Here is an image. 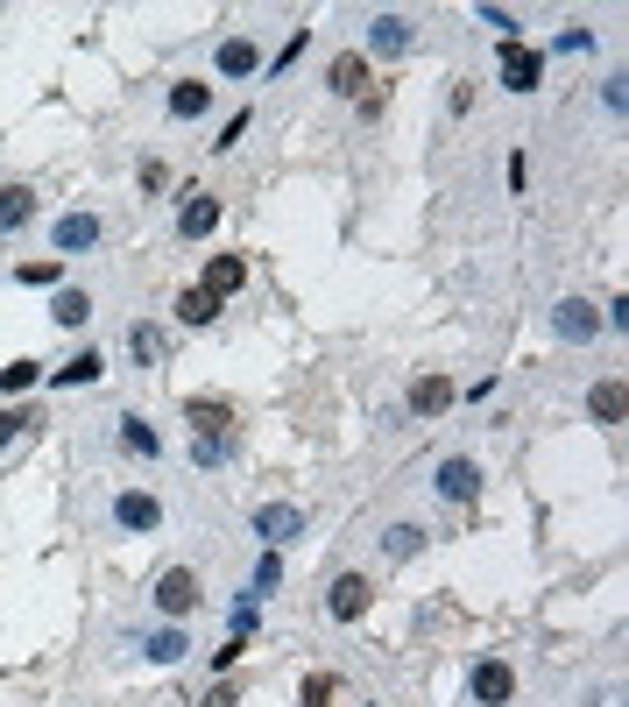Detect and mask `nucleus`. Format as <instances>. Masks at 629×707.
I'll return each mask as SVG.
<instances>
[{"label":"nucleus","instance_id":"12","mask_svg":"<svg viewBox=\"0 0 629 707\" xmlns=\"http://www.w3.org/2000/svg\"><path fill=\"white\" fill-rule=\"evenodd\" d=\"M411 14H368V50H376V57H403V50H411Z\"/></svg>","mask_w":629,"mask_h":707},{"label":"nucleus","instance_id":"8","mask_svg":"<svg viewBox=\"0 0 629 707\" xmlns=\"http://www.w3.org/2000/svg\"><path fill=\"white\" fill-rule=\"evenodd\" d=\"M496 79L509 85V93H537V79H545V57L531 50V43H502V57H496Z\"/></svg>","mask_w":629,"mask_h":707},{"label":"nucleus","instance_id":"9","mask_svg":"<svg viewBox=\"0 0 629 707\" xmlns=\"http://www.w3.org/2000/svg\"><path fill=\"white\" fill-rule=\"evenodd\" d=\"M368 601H376V588H368V574H340L333 588H325V615L333 623H361Z\"/></svg>","mask_w":629,"mask_h":707},{"label":"nucleus","instance_id":"27","mask_svg":"<svg viewBox=\"0 0 629 707\" xmlns=\"http://www.w3.org/2000/svg\"><path fill=\"white\" fill-rule=\"evenodd\" d=\"M417 552H425V523H389L382 531V559H417Z\"/></svg>","mask_w":629,"mask_h":707},{"label":"nucleus","instance_id":"20","mask_svg":"<svg viewBox=\"0 0 629 707\" xmlns=\"http://www.w3.org/2000/svg\"><path fill=\"white\" fill-rule=\"evenodd\" d=\"M403 403H411V417H439L446 403H453V382H446V375H417Z\"/></svg>","mask_w":629,"mask_h":707},{"label":"nucleus","instance_id":"18","mask_svg":"<svg viewBox=\"0 0 629 707\" xmlns=\"http://www.w3.org/2000/svg\"><path fill=\"white\" fill-rule=\"evenodd\" d=\"M28 220H36V185H0V234H22Z\"/></svg>","mask_w":629,"mask_h":707},{"label":"nucleus","instance_id":"28","mask_svg":"<svg viewBox=\"0 0 629 707\" xmlns=\"http://www.w3.org/2000/svg\"><path fill=\"white\" fill-rule=\"evenodd\" d=\"M43 375H50V368H43L36 354L8 361V368H0V397H22V389H36V382H43Z\"/></svg>","mask_w":629,"mask_h":707},{"label":"nucleus","instance_id":"26","mask_svg":"<svg viewBox=\"0 0 629 707\" xmlns=\"http://www.w3.org/2000/svg\"><path fill=\"white\" fill-rule=\"evenodd\" d=\"M50 319L64 326V333H79V326L93 319V291H71V283H64V291L50 297Z\"/></svg>","mask_w":629,"mask_h":707},{"label":"nucleus","instance_id":"33","mask_svg":"<svg viewBox=\"0 0 629 707\" xmlns=\"http://www.w3.org/2000/svg\"><path fill=\"white\" fill-rule=\"evenodd\" d=\"M241 651H248V637H227V644L213 651V672H234V665H241Z\"/></svg>","mask_w":629,"mask_h":707},{"label":"nucleus","instance_id":"34","mask_svg":"<svg viewBox=\"0 0 629 707\" xmlns=\"http://www.w3.org/2000/svg\"><path fill=\"white\" fill-rule=\"evenodd\" d=\"M276 574H283V559H276V552H262V566H254V594L276 588Z\"/></svg>","mask_w":629,"mask_h":707},{"label":"nucleus","instance_id":"6","mask_svg":"<svg viewBox=\"0 0 629 707\" xmlns=\"http://www.w3.org/2000/svg\"><path fill=\"white\" fill-rule=\"evenodd\" d=\"M99 234H107V220L99 213H57V227H50V248H57V262H71V255H93L99 248Z\"/></svg>","mask_w":629,"mask_h":707},{"label":"nucleus","instance_id":"7","mask_svg":"<svg viewBox=\"0 0 629 707\" xmlns=\"http://www.w3.org/2000/svg\"><path fill=\"white\" fill-rule=\"evenodd\" d=\"M467 694H474V707H509L517 700V672H509V658H482V665L467 672Z\"/></svg>","mask_w":629,"mask_h":707},{"label":"nucleus","instance_id":"21","mask_svg":"<svg viewBox=\"0 0 629 707\" xmlns=\"http://www.w3.org/2000/svg\"><path fill=\"white\" fill-rule=\"evenodd\" d=\"M622 403H629L622 375H602V382L588 389V411H594V425H622Z\"/></svg>","mask_w":629,"mask_h":707},{"label":"nucleus","instance_id":"10","mask_svg":"<svg viewBox=\"0 0 629 707\" xmlns=\"http://www.w3.org/2000/svg\"><path fill=\"white\" fill-rule=\"evenodd\" d=\"M213 71H219V79H254V71H262V43H254V36H227L213 50Z\"/></svg>","mask_w":629,"mask_h":707},{"label":"nucleus","instance_id":"3","mask_svg":"<svg viewBox=\"0 0 629 707\" xmlns=\"http://www.w3.org/2000/svg\"><path fill=\"white\" fill-rule=\"evenodd\" d=\"M248 531L262 538V552H283V545H297V538H311V517L297 503H262L248 517Z\"/></svg>","mask_w":629,"mask_h":707},{"label":"nucleus","instance_id":"29","mask_svg":"<svg viewBox=\"0 0 629 707\" xmlns=\"http://www.w3.org/2000/svg\"><path fill=\"white\" fill-rule=\"evenodd\" d=\"M234 460V432H205V439H191V468H227Z\"/></svg>","mask_w":629,"mask_h":707},{"label":"nucleus","instance_id":"30","mask_svg":"<svg viewBox=\"0 0 629 707\" xmlns=\"http://www.w3.org/2000/svg\"><path fill=\"white\" fill-rule=\"evenodd\" d=\"M43 417L36 411H22V403H0V446H14V439H28Z\"/></svg>","mask_w":629,"mask_h":707},{"label":"nucleus","instance_id":"17","mask_svg":"<svg viewBox=\"0 0 629 707\" xmlns=\"http://www.w3.org/2000/svg\"><path fill=\"white\" fill-rule=\"evenodd\" d=\"M99 375H107V361H99L93 347H79V354L64 361V368H50V375H43V382H50V389H93Z\"/></svg>","mask_w":629,"mask_h":707},{"label":"nucleus","instance_id":"32","mask_svg":"<svg viewBox=\"0 0 629 707\" xmlns=\"http://www.w3.org/2000/svg\"><path fill=\"white\" fill-rule=\"evenodd\" d=\"M254 623H262V609H254V601H234V609H227V637H248Z\"/></svg>","mask_w":629,"mask_h":707},{"label":"nucleus","instance_id":"2","mask_svg":"<svg viewBox=\"0 0 629 707\" xmlns=\"http://www.w3.org/2000/svg\"><path fill=\"white\" fill-rule=\"evenodd\" d=\"M107 523H114L121 538H156V531H163V503H156L149 488H114Z\"/></svg>","mask_w":629,"mask_h":707},{"label":"nucleus","instance_id":"15","mask_svg":"<svg viewBox=\"0 0 629 707\" xmlns=\"http://www.w3.org/2000/svg\"><path fill=\"white\" fill-rule=\"evenodd\" d=\"M163 107H170V120H205L213 114V85L205 79H177L170 93H163Z\"/></svg>","mask_w":629,"mask_h":707},{"label":"nucleus","instance_id":"16","mask_svg":"<svg viewBox=\"0 0 629 707\" xmlns=\"http://www.w3.org/2000/svg\"><path fill=\"white\" fill-rule=\"evenodd\" d=\"M128 354H134V368H163V354H170V333H163L156 319H134V326H128Z\"/></svg>","mask_w":629,"mask_h":707},{"label":"nucleus","instance_id":"37","mask_svg":"<svg viewBox=\"0 0 629 707\" xmlns=\"http://www.w3.org/2000/svg\"><path fill=\"white\" fill-rule=\"evenodd\" d=\"M234 700H241V686H234V680H219L213 694H205V707H234Z\"/></svg>","mask_w":629,"mask_h":707},{"label":"nucleus","instance_id":"11","mask_svg":"<svg viewBox=\"0 0 629 707\" xmlns=\"http://www.w3.org/2000/svg\"><path fill=\"white\" fill-rule=\"evenodd\" d=\"M325 85H333L340 99H368V50H340L333 64H325Z\"/></svg>","mask_w":629,"mask_h":707},{"label":"nucleus","instance_id":"24","mask_svg":"<svg viewBox=\"0 0 629 707\" xmlns=\"http://www.w3.org/2000/svg\"><path fill=\"white\" fill-rule=\"evenodd\" d=\"M185 417H191V439H205V432H234V411L219 397H191Z\"/></svg>","mask_w":629,"mask_h":707},{"label":"nucleus","instance_id":"31","mask_svg":"<svg viewBox=\"0 0 629 707\" xmlns=\"http://www.w3.org/2000/svg\"><path fill=\"white\" fill-rule=\"evenodd\" d=\"M333 694H340V686H333V672H319V680H305V686H297V707H333Z\"/></svg>","mask_w":629,"mask_h":707},{"label":"nucleus","instance_id":"25","mask_svg":"<svg viewBox=\"0 0 629 707\" xmlns=\"http://www.w3.org/2000/svg\"><path fill=\"white\" fill-rule=\"evenodd\" d=\"M14 283H22V291H64V262H57V255H36V262H14Z\"/></svg>","mask_w":629,"mask_h":707},{"label":"nucleus","instance_id":"22","mask_svg":"<svg viewBox=\"0 0 629 707\" xmlns=\"http://www.w3.org/2000/svg\"><path fill=\"white\" fill-rule=\"evenodd\" d=\"M213 319H219V297H213V291H199V283H191V291H177V326L205 333Z\"/></svg>","mask_w":629,"mask_h":707},{"label":"nucleus","instance_id":"13","mask_svg":"<svg viewBox=\"0 0 629 707\" xmlns=\"http://www.w3.org/2000/svg\"><path fill=\"white\" fill-rule=\"evenodd\" d=\"M213 227H219V199H213V191H185V205H177V234L205 240Z\"/></svg>","mask_w":629,"mask_h":707},{"label":"nucleus","instance_id":"14","mask_svg":"<svg viewBox=\"0 0 629 707\" xmlns=\"http://www.w3.org/2000/svg\"><path fill=\"white\" fill-rule=\"evenodd\" d=\"M114 439H121V453H128V460H156V453H163V432L149 425V417H134V411H128V417H114Z\"/></svg>","mask_w":629,"mask_h":707},{"label":"nucleus","instance_id":"36","mask_svg":"<svg viewBox=\"0 0 629 707\" xmlns=\"http://www.w3.org/2000/svg\"><path fill=\"white\" fill-rule=\"evenodd\" d=\"M482 28H502V43H517V14H502V8H482Z\"/></svg>","mask_w":629,"mask_h":707},{"label":"nucleus","instance_id":"1","mask_svg":"<svg viewBox=\"0 0 629 707\" xmlns=\"http://www.w3.org/2000/svg\"><path fill=\"white\" fill-rule=\"evenodd\" d=\"M199 601H205V588H199V574H191V566H170V574H156V588H149V609H156L163 623L199 615Z\"/></svg>","mask_w":629,"mask_h":707},{"label":"nucleus","instance_id":"5","mask_svg":"<svg viewBox=\"0 0 629 707\" xmlns=\"http://www.w3.org/2000/svg\"><path fill=\"white\" fill-rule=\"evenodd\" d=\"M431 488H439V503H453V509L482 503V460H467V453H446L439 468H431Z\"/></svg>","mask_w":629,"mask_h":707},{"label":"nucleus","instance_id":"4","mask_svg":"<svg viewBox=\"0 0 629 707\" xmlns=\"http://www.w3.org/2000/svg\"><path fill=\"white\" fill-rule=\"evenodd\" d=\"M602 333H608V319L588 305V297H559V305H551V340H566V347H594Z\"/></svg>","mask_w":629,"mask_h":707},{"label":"nucleus","instance_id":"23","mask_svg":"<svg viewBox=\"0 0 629 707\" xmlns=\"http://www.w3.org/2000/svg\"><path fill=\"white\" fill-rule=\"evenodd\" d=\"M185 651H191L185 623H170V629H149V637H142V658H149V665H177Z\"/></svg>","mask_w":629,"mask_h":707},{"label":"nucleus","instance_id":"35","mask_svg":"<svg viewBox=\"0 0 629 707\" xmlns=\"http://www.w3.org/2000/svg\"><path fill=\"white\" fill-rule=\"evenodd\" d=\"M248 120H254V114H234V120H227V128H219V142H213V149H219V156H227V149H234V142H241V134H248Z\"/></svg>","mask_w":629,"mask_h":707},{"label":"nucleus","instance_id":"19","mask_svg":"<svg viewBox=\"0 0 629 707\" xmlns=\"http://www.w3.org/2000/svg\"><path fill=\"white\" fill-rule=\"evenodd\" d=\"M241 283H248V255H213V262H205V283H199V291H213L219 305H227V297L241 291Z\"/></svg>","mask_w":629,"mask_h":707}]
</instances>
